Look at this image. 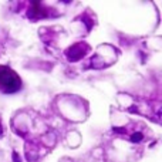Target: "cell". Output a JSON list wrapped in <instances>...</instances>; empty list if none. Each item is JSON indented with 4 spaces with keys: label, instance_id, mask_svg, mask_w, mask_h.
I'll return each instance as SVG.
<instances>
[{
    "label": "cell",
    "instance_id": "cell-3",
    "mask_svg": "<svg viewBox=\"0 0 162 162\" xmlns=\"http://www.w3.org/2000/svg\"><path fill=\"white\" fill-rule=\"evenodd\" d=\"M13 159H14V161H16V162H20V159H18V158H17V155H16V154H14V155H13Z\"/></svg>",
    "mask_w": 162,
    "mask_h": 162
},
{
    "label": "cell",
    "instance_id": "cell-1",
    "mask_svg": "<svg viewBox=\"0 0 162 162\" xmlns=\"http://www.w3.org/2000/svg\"><path fill=\"white\" fill-rule=\"evenodd\" d=\"M22 88V78L12 68L0 67V92L3 94H14Z\"/></svg>",
    "mask_w": 162,
    "mask_h": 162
},
{
    "label": "cell",
    "instance_id": "cell-2",
    "mask_svg": "<svg viewBox=\"0 0 162 162\" xmlns=\"http://www.w3.org/2000/svg\"><path fill=\"white\" fill-rule=\"evenodd\" d=\"M141 138H142V135H141V134H139V132H138V134H135V135H134V137H132V138H131V139H132V141H134V142H137V141H139V139H141Z\"/></svg>",
    "mask_w": 162,
    "mask_h": 162
}]
</instances>
